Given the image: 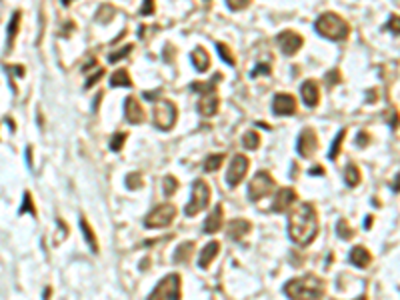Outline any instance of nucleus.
Returning a JSON list of instances; mask_svg holds the SVG:
<instances>
[{"label":"nucleus","mask_w":400,"mask_h":300,"mask_svg":"<svg viewBox=\"0 0 400 300\" xmlns=\"http://www.w3.org/2000/svg\"><path fill=\"white\" fill-rule=\"evenodd\" d=\"M126 136H128L126 132H116V134H112V138H110V150H112V152H118V150H122Z\"/></svg>","instance_id":"2f4dec72"},{"label":"nucleus","mask_w":400,"mask_h":300,"mask_svg":"<svg viewBox=\"0 0 400 300\" xmlns=\"http://www.w3.org/2000/svg\"><path fill=\"white\" fill-rule=\"evenodd\" d=\"M388 28H394V34H398V16H396V14H394L392 20L388 22Z\"/></svg>","instance_id":"c03bdc74"},{"label":"nucleus","mask_w":400,"mask_h":300,"mask_svg":"<svg viewBox=\"0 0 400 300\" xmlns=\"http://www.w3.org/2000/svg\"><path fill=\"white\" fill-rule=\"evenodd\" d=\"M182 298V280L180 274L172 272L164 276L152 290L148 300H180Z\"/></svg>","instance_id":"20e7f679"},{"label":"nucleus","mask_w":400,"mask_h":300,"mask_svg":"<svg viewBox=\"0 0 400 300\" xmlns=\"http://www.w3.org/2000/svg\"><path fill=\"white\" fill-rule=\"evenodd\" d=\"M356 300H366V296H360V298H356Z\"/></svg>","instance_id":"09e8293b"},{"label":"nucleus","mask_w":400,"mask_h":300,"mask_svg":"<svg viewBox=\"0 0 400 300\" xmlns=\"http://www.w3.org/2000/svg\"><path fill=\"white\" fill-rule=\"evenodd\" d=\"M80 228H82V234H84L86 242L90 244L92 252H98V240H96V234H94V230L90 228V224L86 222V218H80Z\"/></svg>","instance_id":"a878e982"},{"label":"nucleus","mask_w":400,"mask_h":300,"mask_svg":"<svg viewBox=\"0 0 400 300\" xmlns=\"http://www.w3.org/2000/svg\"><path fill=\"white\" fill-rule=\"evenodd\" d=\"M176 190H178V180H176L174 176H166V178H164V194H166V196H172Z\"/></svg>","instance_id":"f704fd0d"},{"label":"nucleus","mask_w":400,"mask_h":300,"mask_svg":"<svg viewBox=\"0 0 400 300\" xmlns=\"http://www.w3.org/2000/svg\"><path fill=\"white\" fill-rule=\"evenodd\" d=\"M274 186H276V182H274L272 174L266 172V170H260V172H256L254 178L248 182V198H250L252 202H258L260 198L268 196V194L274 190Z\"/></svg>","instance_id":"423d86ee"},{"label":"nucleus","mask_w":400,"mask_h":300,"mask_svg":"<svg viewBox=\"0 0 400 300\" xmlns=\"http://www.w3.org/2000/svg\"><path fill=\"white\" fill-rule=\"evenodd\" d=\"M140 12H142V14H152V12H154V4H152V2H144V6H142Z\"/></svg>","instance_id":"37998d69"},{"label":"nucleus","mask_w":400,"mask_h":300,"mask_svg":"<svg viewBox=\"0 0 400 300\" xmlns=\"http://www.w3.org/2000/svg\"><path fill=\"white\" fill-rule=\"evenodd\" d=\"M18 24H20V12H14L12 14V20L8 24V46L14 42L16 38V32H18Z\"/></svg>","instance_id":"7c9ffc66"},{"label":"nucleus","mask_w":400,"mask_h":300,"mask_svg":"<svg viewBox=\"0 0 400 300\" xmlns=\"http://www.w3.org/2000/svg\"><path fill=\"white\" fill-rule=\"evenodd\" d=\"M288 234L300 246H308L316 238L318 214H316V208L312 202H302L296 208H292V212L288 216Z\"/></svg>","instance_id":"f257e3e1"},{"label":"nucleus","mask_w":400,"mask_h":300,"mask_svg":"<svg viewBox=\"0 0 400 300\" xmlns=\"http://www.w3.org/2000/svg\"><path fill=\"white\" fill-rule=\"evenodd\" d=\"M126 188H130V190L142 188V178H140V174H136V172H130V174L126 176Z\"/></svg>","instance_id":"72a5a7b5"},{"label":"nucleus","mask_w":400,"mask_h":300,"mask_svg":"<svg viewBox=\"0 0 400 300\" xmlns=\"http://www.w3.org/2000/svg\"><path fill=\"white\" fill-rule=\"evenodd\" d=\"M336 232H338V236H340V238H344V240H350V238L354 236V230H350V226H348V222H346V220H338Z\"/></svg>","instance_id":"473e14b6"},{"label":"nucleus","mask_w":400,"mask_h":300,"mask_svg":"<svg viewBox=\"0 0 400 300\" xmlns=\"http://www.w3.org/2000/svg\"><path fill=\"white\" fill-rule=\"evenodd\" d=\"M216 50H218L220 58H222L226 64H230V66H234V64H236V58H234L232 50H230V48H228L224 42H216Z\"/></svg>","instance_id":"c85d7f7f"},{"label":"nucleus","mask_w":400,"mask_h":300,"mask_svg":"<svg viewBox=\"0 0 400 300\" xmlns=\"http://www.w3.org/2000/svg\"><path fill=\"white\" fill-rule=\"evenodd\" d=\"M26 164L32 168V148H30V146L26 148Z\"/></svg>","instance_id":"a18cd8bd"},{"label":"nucleus","mask_w":400,"mask_h":300,"mask_svg":"<svg viewBox=\"0 0 400 300\" xmlns=\"http://www.w3.org/2000/svg\"><path fill=\"white\" fill-rule=\"evenodd\" d=\"M370 224H372V216H366V220H364V228L368 230V228H370Z\"/></svg>","instance_id":"de8ad7c7"},{"label":"nucleus","mask_w":400,"mask_h":300,"mask_svg":"<svg viewBox=\"0 0 400 300\" xmlns=\"http://www.w3.org/2000/svg\"><path fill=\"white\" fill-rule=\"evenodd\" d=\"M248 168H250V160H248L244 154H236V156L232 158L230 168H228V174H226V182H228V186H232V188L238 186V184L244 180Z\"/></svg>","instance_id":"1a4fd4ad"},{"label":"nucleus","mask_w":400,"mask_h":300,"mask_svg":"<svg viewBox=\"0 0 400 300\" xmlns=\"http://www.w3.org/2000/svg\"><path fill=\"white\" fill-rule=\"evenodd\" d=\"M250 222L244 220V218H236L230 222V228H228V236L234 240V242H240L248 232H250Z\"/></svg>","instance_id":"6ab92c4d"},{"label":"nucleus","mask_w":400,"mask_h":300,"mask_svg":"<svg viewBox=\"0 0 400 300\" xmlns=\"http://www.w3.org/2000/svg\"><path fill=\"white\" fill-rule=\"evenodd\" d=\"M20 212H22V214L28 212V214L36 216V210H34V204H32V196H30V192H24V200H22V208H20Z\"/></svg>","instance_id":"c9c22d12"},{"label":"nucleus","mask_w":400,"mask_h":300,"mask_svg":"<svg viewBox=\"0 0 400 300\" xmlns=\"http://www.w3.org/2000/svg\"><path fill=\"white\" fill-rule=\"evenodd\" d=\"M344 136H346V130L342 128V130L336 134V138L332 140V146H330V150H328V158H330V160H336L338 152H340V148H342V140H344Z\"/></svg>","instance_id":"c756f323"},{"label":"nucleus","mask_w":400,"mask_h":300,"mask_svg":"<svg viewBox=\"0 0 400 300\" xmlns=\"http://www.w3.org/2000/svg\"><path fill=\"white\" fill-rule=\"evenodd\" d=\"M218 80H222V74H214L210 80H206V82H192L190 84V88L194 90V92H200V94H214V88H216V84H218Z\"/></svg>","instance_id":"4be33fe9"},{"label":"nucleus","mask_w":400,"mask_h":300,"mask_svg":"<svg viewBox=\"0 0 400 300\" xmlns=\"http://www.w3.org/2000/svg\"><path fill=\"white\" fill-rule=\"evenodd\" d=\"M344 182H346L350 188H354V186L360 184V170H358L356 164L350 162V164L346 166V170H344Z\"/></svg>","instance_id":"393cba45"},{"label":"nucleus","mask_w":400,"mask_h":300,"mask_svg":"<svg viewBox=\"0 0 400 300\" xmlns=\"http://www.w3.org/2000/svg\"><path fill=\"white\" fill-rule=\"evenodd\" d=\"M218 106H220V98H218L216 94H206V96L200 98L198 112L202 116L210 118V116H214V114L218 112Z\"/></svg>","instance_id":"a211bd4d"},{"label":"nucleus","mask_w":400,"mask_h":300,"mask_svg":"<svg viewBox=\"0 0 400 300\" xmlns=\"http://www.w3.org/2000/svg\"><path fill=\"white\" fill-rule=\"evenodd\" d=\"M370 140H372V138H370V134H368L366 130H360L358 136H356V144H360V146H368Z\"/></svg>","instance_id":"a19ab883"},{"label":"nucleus","mask_w":400,"mask_h":300,"mask_svg":"<svg viewBox=\"0 0 400 300\" xmlns=\"http://www.w3.org/2000/svg\"><path fill=\"white\" fill-rule=\"evenodd\" d=\"M242 144H244V148L256 150L260 146V134H258L256 130H248V132L242 136Z\"/></svg>","instance_id":"cd10ccee"},{"label":"nucleus","mask_w":400,"mask_h":300,"mask_svg":"<svg viewBox=\"0 0 400 300\" xmlns=\"http://www.w3.org/2000/svg\"><path fill=\"white\" fill-rule=\"evenodd\" d=\"M176 116H178V110L172 100H160V98L156 100L154 110H152V122L158 130H170L176 124Z\"/></svg>","instance_id":"39448f33"},{"label":"nucleus","mask_w":400,"mask_h":300,"mask_svg":"<svg viewBox=\"0 0 400 300\" xmlns=\"http://www.w3.org/2000/svg\"><path fill=\"white\" fill-rule=\"evenodd\" d=\"M276 40H278V44H280V50H282L286 56L296 54V52L302 48V44H304V38H302L298 32H294V30H284V32H280Z\"/></svg>","instance_id":"9b49d317"},{"label":"nucleus","mask_w":400,"mask_h":300,"mask_svg":"<svg viewBox=\"0 0 400 300\" xmlns=\"http://www.w3.org/2000/svg\"><path fill=\"white\" fill-rule=\"evenodd\" d=\"M134 46L132 44H128V46H124V48H120L118 52H112L110 56H108V62H116V60H120V58H124V56H128L130 54V50H132Z\"/></svg>","instance_id":"e433bc0d"},{"label":"nucleus","mask_w":400,"mask_h":300,"mask_svg":"<svg viewBox=\"0 0 400 300\" xmlns=\"http://www.w3.org/2000/svg\"><path fill=\"white\" fill-rule=\"evenodd\" d=\"M338 82H342V78H340V72L334 68V70H330V72L326 74V84L334 86V84H338Z\"/></svg>","instance_id":"58836bf2"},{"label":"nucleus","mask_w":400,"mask_h":300,"mask_svg":"<svg viewBox=\"0 0 400 300\" xmlns=\"http://www.w3.org/2000/svg\"><path fill=\"white\" fill-rule=\"evenodd\" d=\"M222 220H224V212H222V204H218L210 214H208V218L204 220V232L206 234H214L216 230H220V226H222Z\"/></svg>","instance_id":"dca6fc26"},{"label":"nucleus","mask_w":400,"mask_h":300,"mask_svg":"<svg viewBox=\"0 0 400 300\" xmlns=\"http://www.w3.org/2000/svg\"><path fill=\"white\" fill-rule=\"evenodd\" d=\"M110 86H132V80H130V74L126 68H120L116 70L112 76H110Z\"/></svg>","instance_id":"b1692460"},{"label":"nucleus","mask_w":400,"mask_h":300,"mask_svg":"<svg viewBox=\"0 0 400 300\" xmlns=\"http://www.w3.org/2000/svg\"><path fill=\"white\" fill-rule=\"evenodd\" d=\"M224 158H226V154H210L206 160H204V164H202V168H204V172H216L218 168H220V164L224 162Z\"/></svg>","instance_id":"bb28decb"},{"label":"nucleus","mask_w":400,"mask_h":300,"mask_svg":"<svg viewBox=\"0 0 400 300\" xmlns=\"http://www.w3.org/2000/svg\"><path fill=\"white\" fill-rule=\"evenodd\" d=\"M296 150L302 158H310L312 154H316L318 150V136L312 128H302L296 140Z\"/></svg>","instance_id":"9d476101"},{"label":"nucleus","mask_w":400,"mask_h":300,"mask_svg":"<svg viewBox=\"0 0 400 300\" xmlns=\"http://www.w3.org/2000/svg\"><path fill=\"white\" fill-rule=\"evenodd\" d=\"M270 70H272V68H270L268 64H262V62H260V64H256V68L250 72V78H256L258 74H270Z\"/></svg>","instance_id":"4c0bfd02"},{"label":"nucleus","mask_w":400,"mask_h":300,"mask_svg":"<svg viewBox=\"0 0 400 300\" xmlns=\"http://www.w3.org/2000/svg\"><path fill=\"white\" fill-rule=\"evenodd\" d=\"M124 118L130 124H142L146 120L144 108L140 106V102L134 96H126V100H124Z\"/></svg>","instance_id":"ddd939ff"},{"label":"nucleus","mask_w":400,"mask_h":300,"mask_svg":"<svg viewBox=\"0 0 400 300\" xmlns=\"http://www.w3.org/2000/svg\"><path fill=\"white\" fill-rule=\"evenodd\" d=\"M314 30L328 38V40H344L350 34V26L344 18H340L334 12H324L318 16V20L314 22Z\"/></svg>","instance_id":"7ed1b4c3"},{"label":"nucleus","mask_w":400,"mask_h":300,"mask_svg":"<svg viewBox=\"0 0 400 300\" xmlns=\"http://www.w3.org/2000/svg\"><path fill=\"white\" fill-rule=\"evenodd\" d=\"M174 218H176V206L174 204H160L144 218V226L146 228H164V226L172 224Z\"/></svg>","instance_id":"6e6552de"},{"label":"nucleus","mask_w":400,"mask_h":300,"mask_svg":"<svg viewBox=\"0 0 400 300\" xmlns=\"http://www.w3.org/2000/svg\"><path fill=\"white\" fill-rule=\"evenodd\" d=\"M248 6H250L248 0H230V2H228V8H230V10H244V8H248Z\"/></svg>","instance_id":"ea45409f"},{"label":"nucleus","mask_w":400,"mask_h":300,"mask_svg":"<svg viewBox=\"0 0 400 300\" xmlns=\"http://www.w3.org/2000/svg\"><path fill=\"white\" fill-rule=\"evenodd\" d=\"M296 190L294 188H280L272 200L270 212H286L294 202H296Z\"/></svg>","instance_id":"f8f14e48"},{"label":"nucleus","mask_w":400,"mask_h":300,"mask_svg":"<svg viewBox=\"0 0 400 300\" xmlns=\"http://www.w3.org/2000/svg\"><path fill=\"white\" fill-rule=\"evenodd\" d=\"M348 258H350V262H352L356 268H366V266L372 262V254H370L364 246H354V248L350 250Z\"/></svg>","instance_id":"aec40b11"},{"label":"nucleus","mask_w":400,"mask_h":300,"mask_svg":"<svg viewBox=\"0 0 400 300\" xmlns=\"http://www.w3.org/2000/svg\"><path fill=\"white\" fill-rule=\"evenodd\" d=\"M102 76H104V70H102V68H100V70H98V72H96V74H94V76H90V78H88V80H86V88H90V86H94V84H96V82H98V80H100V78H102Z\"/></svg>","instance_id":"79ce46f5"},{"label":"nucleus","mask_w":400,"mask_h":300,"mask_svg":"<svg viewBox=\"0 0 400 300\" xmlns=\"http://www.w3.org/2000/svg\"><path fill=\"white\" fill-rule=\"evenodd\" d=\"M272 110L278 116H292L296 112V98L292 94H276L272 102Z\"/></svg>","instance_id":"4468645a"},{"label":"nucleus","mask_w":400,"mask_h":300,"mask_svg":"<svg viewBox=\"0 0 400 300\" xmlns=\"http://www.w3.org/2000/svg\"><path fill=\"white\" fill-rule=\"evenodd\" d=\"M190 60H192L194 68H196V70H200V72H206V70H208V66H210V56H208V52H206L202 46L192 50V54H190Z\"/></svg>","instance_id":"412c9836"},{"label":"nucleus","mask_w":400,"mask_h":300,"mask_svg":"<svg viewBox=\"0 0 400 300\" xmlns=\"http://www.w3.org/2000/svg\"><path fill=\"white\" fill-rule=\"evenodd\" d=\"M284 294L290 300H320L324 296V280L316 274H304L284 284Z\"/></svg>","instance_id":"f03ea898"},{"label":"nucleus","mask_w":400,"mask_h":300,"mask_svg":"<svg viewBox=\"0 0 400 300\" xmlns=\"http://www.w3.org/2000/svg\"><path fill=\"white\" fill-rule=\"evenodd\" d=\"M192 252H194V242H184V244H180L174 250L172 258H174L176 264H182V262H188V258L192 256Z\"/></svg>","instance_id":"5701e85b"},{"label":"nucleus","mask_w":400,"mask_h":300,"mask_svg":"<svg viewBox=\"0 0 400 300\" xmlns=\"http://www.w3.org/2000/svg\"><path fill=\"white\" fill-rule=\"evenodd\" d=\"M308 172H310V176H316V174H322L324 170H322V166H314V168H310Z\"/></svg>","instance_id":"49530a36"},{"label":"nucleus","mask_w":400,"mask_h":300,"mask_svg":"<svg viewBox=\"0 0 400 300\" xmlns=\"http://www.w3.org/2000/svg\"><path fill=\"white\" fill-rule=\"evenodd\" d=\"M300 96H302V102L308 106V108H314L320 100V88L314 80H304L302 86H300Z\"/></svg>","instance_id":"2eb2a0df"},{"label":"nucleus","mask_w":400,"mask_h":300,"mask_svg":"<svg viewBox=\"0 0 400 300\" xmlns=\"http://www.w3.org/2000/svg\"><path fill=\"white\" fill-rule=\"evenodd\" d=\"M208 204H210V186L198 178V180L192 182V196H190V202L184 208V214L186 216H196L200 210H204Z\"/></svg>","instance_id":"0eeeda50"},{"label":"nucleus","mask_w":400,"mask_h":300,"mask_svg":"<svg viewBox=\"0 0 400 300\" xmlns=\"http://www.w3.org/2000/svg\"><path fill=\"white\" fill-rule=\"evenodd\" d=\"M220 252V242H216V240H212V242H208L202 250H200V258H198V266L202 270H206L210 264H212V260L216 258V254Z\"/></svg>","instance_id":"f3484780"}]
</instances>
